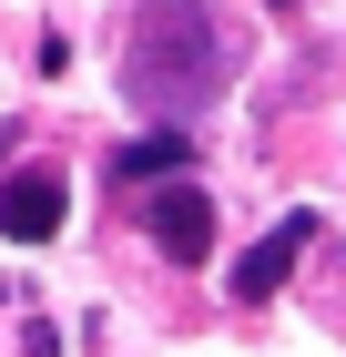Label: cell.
I'll list each match as a JSON object with an SVG mask.
<instances>
[{
	"label": "cell",
	"mask_w": 346,
	"mask_h": 357,
	"mask_svg": "<svg viewBox=\"0 0 346 357\" xmlns=\"http://www.w3.org/2000/svg\"><path fill=\"white\" fill-rule=\"evenodd\" d=\"M112 174H123V194H133V184H153V174H194V143H184V123H163V133L123 143V153H112Z\"/></svg>",
	"instance_id": "obj_5"
},
{
	"label": "cell",
	"mask_w": 346,
	"mask_h": 357,
	"mask_svg": "<svg viewBox=\"0 0 346 357\" xmlns=\"http://www.w3.org/2000/svg\"><path fill=\"white\" fill-rule=\"evenodd\" d=\"M224 82H235V31L214 21V0H133L123 10V92L153 123H194Z\"/></svg>",
	"instance_id": "obj_1"
},
{
	"label": "cell",
	"mask_w": 346,
	"mask_h": 357,
	"mask_svg": "<svg viewBox=\"0 0 346 357\" xmlns=\"http://www.w3.org/2000/svg\"><path fill=\"white\" fill-rule=\"evenodd\" d=\"M143 225H153V245L173 255V266H204L214 255V194L194 184V174H173V184L143 194Z\"/></svg>",
	"instance_id": "obj_2"
},
{
	"label": "cell",
	"mask_w": 346,
	"mask_h": 357,
	"mask_svg": "<svg viewBox=\"0 0 346 357\" xmlns=\"http://www.w3.org/2000/svg\"><path fill=\"white\" fill-rule=\"evenodd\" d=\"M306 245H316V215H306V204H295V215H275V225H265V245L235 266V296H244V306H265L275 286L295 275V255H306Z\"/></svg>",
	"instance_id": "obj_4"
},
{
	"label": "cell",
	"mask_w": 346,
	"mask_h": 357,
	"mask_svg": "<svg viewBox=\"0 0 346 357\" xmlns=\"http://www.w3.org/2000/svg\"><path fill=\"white\" fill-rule=\"evenodd\" d=\"M61 225H72L61 174H10V184H0V235H10V245H52Z\"/></svg>",
	"instance_id": "obj_3"
}]
</instances>
